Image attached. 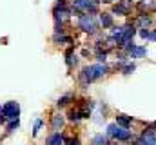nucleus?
I'll list each match as a JSON object with an SVG mask.
<instances>
[{"label": "nucleus", "instance_id": "1", "mask_svg": "<svg viewBox=\"0 0 156 145\" xmlns=\"http://www.w3.org/2000/svg\"><path fill=\"white\" fill-rule=\"evenodd\" d=\"M109 72V67L105 65V64H94V65H89V67H83L82 72L78 74V80H80V83L83 85V87H87L91 82H96V80H100L104 74H107Z\"/></svg>", "mask_w": 156, "mask_h": 145}, {"label": "nucleus", "instance_id": "2", "mask_svg": "<svg viewBox=\"0 0 156 145\" xmlns=\"http://www.w3.org/2000/svg\"><path fill=\"white\" fill-rule=\"evenodd\" d=\"M78 27L83 31V33H89V35H94L98 33L100 29V22L94 15H80L78 16Z\"/></svg>", "mask_w": 156, "mask_h": 145}, {"label": "nucleus", "instance_id": "3", "mask_svg": "<svg viewBox=\"0 0 156 145\" xmlns=\"http://www.w3.org/2000/svg\"><path fill=\"white\" fill-rule=\"evenodd\" d=\"M134 0H118L116 4L113 5V15L118 16H129L131 15V9L134 7Z\"/></svg>", "mask_w": 156, "mask_h": 145}, {"label": "nucleus", "instance_id": "4", "mask_svg": "<svg viewBox=\"0 0 156 145\" xmlns=\"http://www.w3.org/2000/svg\"><path fill=\"white\" fill-rule=\"evenodd\" d=\"M2 112H4V118L5 120H16L18 114H20V105L18 102H7L2 105Z\"/></svg>", "mask_w": 156, "mask_h": 145}, {"label": "nucleus", "instance_id": "5", "mask_svg": "<svg viewBox=\"0 0 156 145\" xmlns=\"http://www.w3.org/2000/svg\"><path fill=\"white\" fill-rule=\"evenodd\" d=\"M53 15H55V22H56V24H64L66 20L71 18L73 11H71V7H67V5H55Z\"/></svg>", "mask_w": 156, "mask_h": 145}, {"label": "nucleus", "instance_id": "6", "mask_svg": "<svg viewBox=\"0 0 156 145\" xmlns=\"http://www.w3.org/2000/svg\"><path fill=\"white\" fill-rule=\"evenodd\" d=\"M136 27H140V29H151V26H153V16L151 15H147V13H144V15H138L136 16V20L133 22Z\"/></svg>", "mask_w": 156, "mask_h": 145}, {"label": "nucleus", "instance_id": "7", "mask_svg": "<svg viewBox=\"0 0 156 145\" xmlns=\"http://www.w3.org/2000/svg\"><path fill=\"white\" fill-rule=\"evenodd\" d=\"M100 15V26L104 27V29H109V27H113L115 26V20H113V13H98Z\"/></svg>", "mask_w": 156, "mask_h": 145}, {"label": "nucleus", "instance_id": "8", "mask_svg": "<svg viewBox=\"0 0 156 145\" xmlns=\"http://www.w3.org/2000/svg\"><path fill=\"white\" fill-rule=\"evenodd\" d=\"M64 122H66V118H64L62 114H53V116H51V127H53V131L58 133V131L64 127Z\"/></svg>", "mask_w": 156, "mask_h": 145}, {"label": "nucleus", "instance_id": "9", "mask_svg": "<svg viewBox=\"0 0 156 145\" xmlns=\"http://www.w3.org/2000/svg\"><path fill=\"white\" fill-rule=\"evenodd\" d=\"M116 125L122 127V129H129L133 125V118L127 116V114H118L116 116Z\"/></svg>", "mask_w": 156, "mask_h": 145}, {"label": "nucleus", "instance_id": "10", "mask_svg": "<svg viewBox=\"0 0 156 145\" xmlns=\"http://www.w3.org/2000/svg\"><path fill=\"white\" fill-rule=\"evenodd\" d=\"M145 55H147V47H144V45H134V49L129 53L131 58H144Z\"/></svg>", "mask_w": 156, "mask_h": 145}, {"label": "nucleus", "instance_id": "11", "mask_svg": "<svg viewBox=\"0 0 156 145\" xmlns=\"http://www.w3.org/2000/svg\"><path fill=\"white\" fill-rule=\"evenodd\" d=\"M62 142H64V136H62L60 133H53V134L47 138L45 143L47 145H62Z\"/></svg>", "mask_w": 156, "mask_h": 145}, {"label": "nucleus", "instance_id": "12", "mask_svg": "<svg viewBox=\"0 0 156 145\" xmlns=\"http://www.w3.org/2000/svg\"><path fill=\"white\" fill-rule=\"evenodd\" d=\"M116 140H120V142H127V140H131V133L127 131V129H118V134H116Z\"/></svg>", "mask_w": 156, "mask_h": 145}, {"label": "nucleus", "instance_id": "13", "mask_svg": "<svg viewBox=\"0 0 156 145\" xmlns=\"http://www.w3.org/2000/svg\"><path fill=\"white\" fill-rule=\"evenodd\" d=\"M66 56H67V60H66V62H67V65H69V67H73V65L78 62V60H76V55H73V47L66 53Z\"/></svg>", "mask_w": 156, "mask_h": 145}, {"label": "nucleus", "instance_id": "14", "mask_svg": "<svg viewBox=\"0 0 156 145\" xmlns=\"http://www.w3.org/2000/svg\"><path fill=\"white\" fill-rule=\"evenodd\" d=\"M73 98H75L73 94H66V96H62V98H58V102H56V105H58V107H66V105H67V104H69V102H71Z\"/></svg>", "mask_w": 156, "mask_h": 145}, {"label": "nucleus", "instance_id": "15", "mask_svg": "<svg viewBox=\"0 0 156 145\" xmlns=\"http://www.w3.org/2000/svg\"><path fill=\"white\" fill-rule=\"evenodd\" d=\"M107 138L109 136H104V134H96L93 138V145H107Z\"/></svg>", "mask_w": 156, "mask_h": 145}, {"label": "nucleus", "instance_id": "16", "mask_svg": "<svg viewBox=\"0 0 156 145\" xmlns=\"http://www.w3.org/2000/svg\"><path fill=\"white\" fill-rule=\"evenodd\" d=\"M118 129H120V127H118L116 123H111V125L107 127V136H109V138H116Z\"/></svg>", "mask_w": 156, "mask_h": 145}, {"label": "nucleus", "instance_id": "17", "mask_svg": "<svg viewBox=\"0 0 156 145\" xmlns=\"http://www.w3.org/2000/svg\"><path fill=\"white\" fill-rule=\"evenodd\" d=\"M18 127H20V120H18V118H16V120H11V122L7 123V131H9V133L15 131V129H18Z\"/></svg>", "mask_w": 156, "mask_h": 145}, {"label": "nucleus", "instance_id": "18", "mask_svg": "<svg viewBox=\"0 0 156 145\" xmlns=\"http://www.w3.org/2000/svg\"><path fill=\"white\" fill-rule=\"evenodd\" d=\"M136 69V65L134 64H123V67H122V72L123 74H131V72Z\"/></svg>", "mask_w": 156, "mask_h": 145}, {"label": "nucleus", "instance_id": "19", "mask_svg": "<svg viewBox=\"0 0 156 145\" xmlns=\"http://www.w3.org/2000/svg\"><path fill=\"white\" fill-rule=\"evenodd\" d=\"M42 125H44V122H42V120H37V122H35V127H33V134H35V136L38 134V131L42 129Z\"/></svg>", "mask_w": 156, "mask_h": 145}, {"label": "nucleus", "instance_id": "20", "mask_svg": "<svg viewBox=\"0 0 156 145\" xmlns=\"http://www.w3.org/2000/svg\"><path fill=\"white\" fill-rule=\"evenodd\" d=\"M140 36L144 40H149L151 38V29H140Z\"/></svg>", "mask_w": 156, "mask_h": 145}, {"label": "nucleus", "instance_id": "21", "mask_svg": "<svg viewBox=\"0 0 156 145\" xmlns=\"http://www.w3.org/2000/svg\"><path fill=\"white\" fill-rule=\"evenodd\" d=\"M96 60H98L100 64H102V62L105 64V60H107V53H98V55H96Z\"/></svg>", "mask_w": 156, "mask_h": 145}, {"label": "nucleus", "instance_id": "22", "mask_svg": "<svg viewBox=\"0 0 156 145\" xmlns=\"http://www.w3.org/2000/svg\"><path fill=\"white\" fill-rule=\"evenodd\" d=\"M100 2H102V4H109V5H115L118 0H100Z\"/></svg>", "mask_w": 156, "mask_h": 145}, {"label": "nucleus", "instance_id": "23", "mask_svg": "<svg viewBox=\"0 0 156 145\" xmlns=\"http://www.w3.org/2000/svg\"><path fill=\"white\" fill-rule=\"evenodd\" d=\"M89 2H91V4H94V5H100V4H102L100 0H89Z\"/></svg>", "mask_w": 156, "mask_h": 145}, {"label": "nucleus", "instance_id": "24", "mask_svg": "<svg viewBox=\"0 0 156 145\" xmlns=\"http://www.w3.org/2000/svg\"><path fill=\"white\" fill-rule=\"evenodd\" d=\"M151 9H153V13H156V0H153V7Z\"/></svg>", "mask_w": 156, "mask_h": 145}]
</instances>
